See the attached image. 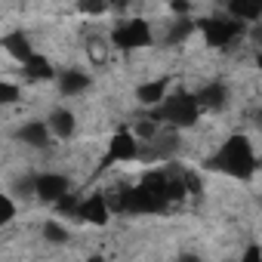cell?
<instances>
[{"instance_id": "4fadbf2b", "label": "cell", "mask_w": 262, "mask_h": 262, "mask_svg": "<svg viewBox=\"0 0 262 262\" xmlns=\"http://www.w3.org/2000/svg\"><path fill=\"white\" fill-rule=\"evenodd\" d=\"M4 50L13 56V59H19L22 65L34 56V50H31V43H28V37H25V31H13V34H4Z\"/></svg>"}, {"instance_id": "30bf717a", "label": "cell", "mask_w": 262, "mask_h": 262, "mask_svg": "<svg viewBox=\"0 0 262 262\" xmlns=\"http://www.w3.org/2000/svg\"><path fill=\"white\" fill-rule=\"evenodd\" d=\"M19 139L28 145V148H47L53 133H50V123L47 120H28L22 129H19Z\"/></svg>"}, {"instance_id": "7a4b0ae2", "label": "cell", "mask_w": 262, "mask_h": 262, "mask_svg": "<svg viewBox=\"0 0 262 262\" xmlns=\"http://www.w3.org/2000/svg\"><path fill=\"white\" fill-rule=\"evenodd\" d=\"M201 111H204V108L198 105L194 96H188V93H173V96L155 111V117L164 120V123H170V126H191V123H198Z\"/></svg>"}, {"instance_id": "8fae6325", "label": "cell", "mask_w": 262, "mask_h": 262, "mask_svg": "<svg viewBox=\"0 0 262 262\" xmlns=\"http://www.w3.org/2000/svg\"><path fill=\"white\" fill-rule=\"evenodd\" d=\"M22 71H25L28 80H53V77H59L56 68H53V62H50V56H43V53H34V56L22 65Z\"/></svg>"}, {"instance_id": "8992f818", "label": "cell", "mask_w": 262, "mask_h": 262, "mask_svg": "<svg viewBox=\"0 0 262 262\" xmlns=\"http://www.w3.org/2000/svg\"><path fill=\"white\" fill-rule=\"evenodd\" d=\"M68 194H71V179L65 173H37V201L59 207Z\"/></svg>"}, {"instance_id": "ffe728a7", "label": "cell", "mask_w": 262, "mask_h": 262, "mask_svg": "<svg viewBox=\"0 0 262 262\" xmlns=\"http://www.w3.org/2000/svg\"><path fill=\"white\" fill-rule=\"evenodd\" d=\"M80 13H90V16H102L108 13V4H96V0H86V4H77Z\"/></svg>"}, {"instance_id": "cb8c5ba5", "label": "cell", "mask_w": 262, "mask_h": 262, "mask_svg": "<svg viewBox=\"0 0 262 262\" xmlns=\"http://www.w3.org/2000/svg\"><path fill=\"white\" fill-rule=\"evenodd\" d=\"M176 262H204V259H201L198 253H182V256H179Z\"/></svg>"}, {"instance_id": "52a82bcc", "label": "cell", "mask_w": 262, "mask_h": 262, "mask_svg": "<svg viewBox=\"0 0 262 262\" xmlns=\"http://www.w3.org/2000/svg\"><path fill=\"white\" fill-rule=\"evenodd\" d=\"M111 201L105 198V194H90V198H83L80 201V207H77V219L80 222H86V225H105L108 219H111Z\"/></svg>"}, {"instance_id": "ac0fdd59", "label": "cell", "mask_w": 262, "mask_h": 262, "mask_svg": "<svg viewBox=\"0 0 262 262\" xmlns=\"http://www.w3.org/2000/svg\"><path fill=\"white\" fill-rule=\"evenodd\" d=\"M16 219V204H13V194H4L0 198V222L10 225Z\"/></svg>"}, {"instance_id": "5bb4252c", "label": "cell", "mask_w": 262, "mask_h": 262, "mask_svg": "<svg viewBox=\"0 0 262 262\" xmlns=\"http://www.w3.org/2000/svg\"><path fill=\"white\" fill-rule=\"evenodd\" d=\"M194 99H198V105L201 108H222L225 105V99H228V90L216 80V83H207V86H201L198 93H194Z\"/></svg>"}, {"instance_id": "603a6c76", "label": "cell", "mask_w": 262, "mask_h": 262, "mask_svg": "<svg viewBox=\"0 0 262 262\" xmlns=\"http://www.w3.org/2000/svg\"><path fill=\"white\" fill-rule=\"evenodd\" d=\"M90 56H93V59H105V43H96V40H93V43H90Z\"/></svg>"}, {"instance_id": "d6986e66", "label": "cell", "mask_w": 262, "mask_h": 262, "mask_svg": "<svg viewBox=\"0 0 262 262\" xmlns=\"http://www.w3.org/2000/svg\"><path fill=\"white\" fill-rule=\"evenodd\" d=\"M0 102H4V105H16L19 102V86L4 80V83H0Z\"/></svg>"}, {"instance_id": "484cf974", "label": "cell", "mask_w": 262, "mask_h": 262, "mask_svg": "<svg viewBox=\"0 0 262 262\" xmlns=\"http://www.w3.org/2000/svg\"><path fill=\"white\" fill-rule=\"evenodd\" d=\"M256 68H259V71H262V50H259V53H256Z\"/></svg>"}, {"instance_id": "7c38bea8", "label": "cell", "mask_w": 262, "mask_h": 262, "mask_svg": "<svg viewBox=\"0 0 262 262\" xmlns=\"http://www.w3.org/2000/svg\"><path fill=\"white\" fill-rule=\"evenodd\" d=\"M56 80H59V90H62L65 96H80L83 90H90V74H86V71H77V68L62 71Z\"/></svg>"}, {"instance_id": "6da1fadb", "label": "cell", "mask_w": 262, "mask_h": 262, "mask_svg": "<svg viewBox=\"0 0 262 262\" xmlns=\"http://www.w3.org/2000/svg\"><path fill=\"white\" fill-rule=\"evenodd\" d=\"M210 167L219 170V173H228V176H234V179H247V176H253V170H256L253 142H250L244 133L228 136V139L219 145V151H216V158L210 161Z\"/></svg>"}, {"instance_id": "277c9868", "label": "cell", "mask_w": 262, "mask_h": 262, "mask_svg": "<svg viewBox=\"0 0 262 262\" xmlns=\"http://www.w3.org/2000/svg\"><path fill=\"white\" fill-rule=\"evenodd\" d=\"M198 31H201L207 47L225 50V47H231L244 34V25L234 22V19H204V22H198Z\"/></svg>"}, {"instance_id": "9c48e42d", "label": "cell", "mask_w": 262, "mask_h": 262, "mask_svg": "<svg viewBox=\"0 0 262 262\" xmlns=\"http://www.w3.org/2000/svg\"><path fill=\"white\" fill-rule=\"evenodd\" d=\"M136 99L142 102V105H148V108H161L167 99H170V80H148V83H142L139 90H136Z\"/></svg>"}, {"instance_id": "e0dca14e", "label": "cell", "mask_w": 262, "mask_h": 262, "mask_svg": "<svg viewBox=\"0 0 262 262\" xmlns=\"http://www.w3.org/2000/svg\"><path fill=\"white\" fill-rule=\"evenodd\" d=\"M43 237H47L50 244H65V241H68V228H65L62 222H47V225H43Z\"/></svg>"}, {"instance_id": "2e32d148", "label": "cell", "mask_w": 262, "mask_h": 262, "mask_svg": "<svg viewBox=\"0 0 262 262\" xmlns=\"http://www.w3.org/2000/svg\"><path fill=\"white\" fill-rule=\"evenodd\" d=\"M133 133H136L139 142H142V139H155V136L161 133V123H158V117H155V120H139V123L133 126Z\"/></svg>"}, {"instance_id": "83f0119b", "label": "cell", "mask_w": 262, "mask_h": 262, "mask_svg": "<svg viewBox=\"0 0 262 262\" xmlns=\"http://www.w3.org/2000/svg\"><path fill=\"white\" fill-rule=\"evenodd\" d=\"M259 37H262V25H259Z\"/></svg>"}, {"instance_id": "d4e9b609", "label": "cell", "mask_w": 262, "mask_h": 262, "mask_svg": "<svg viewBox=\"0 0 262 262\" xmlns=\"http://www.w3.org/2000/svg\"><path fill=\"white\" fill-rule=\"evenodd\" d=\"M253 120H256V126H262V111H253Z\"/></svg>"}, {"instance_id": "44dd1931", "label": "cell", "mask_w": 262, "mask_h": 262, "mask_svg": "<svg viewBox=\"0 0 262 262\" xmlns=\"http://www.w3.org/2000/svg\"><path fill=\"white\" fill-rule=\"evenodd\" d=\"M237 262H262V250H259L256 244H250V247L241 253V259H237Z\"/></svg>"}, {"instance_id": "3957f363", "label": "cell", "mask_w": 262, "mask_h": 262, "mask_svg": "<svg viewBox=\"0 0 262 262\" xmlns=\"http://www.w3.org/2000/svg\"><path fill=\"white\" fill-rule=\"evenodd\" d=\"M151 43V25L142 19H123L111 31V47L114 50H142Z\"/></svg>"}, {"instance_id": "9a60e30c", "label": "cell", "mask_w": 262, "mask_h": 262, "mask_svg": "<svg viewBox=\"0 0 262 262\" xmlns=\"http://www.w3.org/2000/svg\"><path fill=\"white\" fill-rule=\"evenodd\" d=\"M228 19L247 25V22H259L262 19V4H244V0H231V4L225 7Z\"/></svg>"}, {"instance_id": "4316f807", "label": "cell", "mask_w": 262, "mask_h": 262, "mask_svg": "<svg viewBox=\"0 0 262 262\" xmlns=\"http://www.w3.org/2000/svg\"><path fill=\"white\" fill-rule=\"evenodd\" d=\"M90 262H102V259H99V256H93V259H90Z\"/></svg>"}, {"instance_id": "7402d4cb", "label": "cell", "mask_w": 262, "mask_h": 262, "mask_svg": "<svg viewBox=\"0 0 262 262\" xmlns=\"http://www.w3.org/2000/svg\"><path fill=\"white\" fill-rule=\"evenodd\" d=\"M185 185H188V194H201V188H204L201 179H198L191 170H185Z\"/></svg>"}, {"instance_id": "ba28073f", "label": "cell", "mask_w": 262, "mask_h": 262, "mask_svg": "<svg viewBox=\"0 0 262 262\" xmlns=\"http://www.w3.org/2000/svg\"><path fill=\"white\" fill-rule=\"evenodd\" d=\"M47 123H50V133H53L56 139H71L74 129H77V117H74V111H68V108H53L50 117H47Z\"/></svg>"}, {"instance_id": "5b68a950", "label": "cell", "mask_w": 262, "mask_h": 262, "mask_svg": "<svg viewBox=\"0 0 262 262\" xmlns=\"http://www.w3.org/2000/svg\"><path fill=\"white\" fill-rule=\"evenodd\" d=\"M139 139L133 129H117V133L108 139V148H105V161L102 167H111V164H126V161H136L139 158Z\"/></svg>"}]
</instances>
